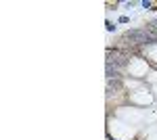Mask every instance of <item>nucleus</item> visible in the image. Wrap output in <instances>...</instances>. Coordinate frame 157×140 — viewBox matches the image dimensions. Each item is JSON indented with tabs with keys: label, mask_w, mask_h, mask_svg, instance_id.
Segmentation results:
<instances>
[{
	"label": "nucleus",
	"mask_w": 157,
	"mask_h": 140,
	"mask_svg": "<svg viewBox=\"0 0 157 140\" xmlns=\"http://www.w3.org/2000/svg\"><path fill=\"white\" fill-rule=\"evenodd\" d=\"M107 78H117V69L111 67V65H107Z\"/></svg>",
	"instance_id": "nucleus-1"
}]
</instances>
